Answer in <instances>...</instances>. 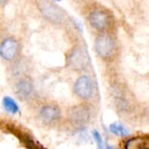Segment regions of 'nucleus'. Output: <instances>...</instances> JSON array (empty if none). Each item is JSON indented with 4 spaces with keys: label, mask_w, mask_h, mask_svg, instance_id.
Wrapping results in <instances>:
<instances>
[{
    "label": "nucleus",
    "mask_w": 149,
    "mask_h": 149,
    "mask_svg": "<svg viewBox=\"0 0 149 149\" xmlns=\"http://www.w3.org/2000/svg\"><path fill=\"white\" fill-rule=\"evenodd\" d=\"M90 24L97 30H104L109 24L108 15L102 10H95L90 14L89 17Z\"/></svg>",
    "instance_id": "7"
},
{
    "label": "nucleus",
    "mask_w": 149,
    "mask_h": 149,
    "mask_svg": "<svg viewBox=\"0 0 149 149\" xmlns=\"http://www.w3.org/2000/svg\"><path fill=\"white\" fill-rule=\"evenodd\" d=\"M3 106L4 109L8 113H11V114H16L18 112V110H19L17 104L10 97H4L3 98Z\"/></svg>",
    "instance_id": "10"
},
{
    "label": "nucleus",
    "mask_w": 149,
    "mask_h": 149,
    "mask_svg": "<svg viewBox=\"0 0 149 149\" xmlns=\"http://www.w3.org/2000/svg\"><path fill=\"white\" fill-rule=\"evenodd\" d=\"M68 64L75 70H84L89 64V57L82 47L74 49L68 58Z\"/></svg>",
    "instance_id": "3"
},
{
    "label": "nucleus",
    "mask_w": 149,
    "mask_h": 149,
    "mask_svg": "<svg viewBox=\"0 0 149 149\" xmlns=\"http://www.w3.org/2000/svg\"><path fill=\"white\" fill-rule=\"evenodd\" d=\"M109 129L110 131L117 135V136H120V137H125L127 136L129 134V130L123 125L119 124V123H113L109 126Z\"/></svg>",
    "instance_id": "11"
},
{
    "label": "nucleus",
    "mask_w": 149,
    "mask_h": 149,
    "mask_svg": "<svg viewBox=\"0 0 149 149\" xmlns=\"http://www.w3.org/2000/svg\"><path fill=\"white\" fill-rule=\"evenodd\" d=\"M93 136L95 140V142L98 146V149H103L104 148V142L102 140L101 135L100 134V133L98 131H93Z\"/></svg>",
    "instance_id": "13"
},
{
    "label": "nucleus",
    "mask_w": 149,
    "mask_h": 149,
    "mask_svg": "<svg viewBox=\"0 0 149 149\" xmlns=\"http://www.w3.org/2000/svg\"><path fill=\"white\" fill-rule=\"evenodd\" d=\"M32 83L29 79H23L16 85V93L20 99L28 98L32 92Z\"/></svg>",
    "instance_id": "9"
},
{
    "label": "nucleus",
    "mask_w": 149,
    "mask_h": 149,
    "mask_svg": "<svg viewBox=\"0 0 149 149\" xmlns=\"http://www.w3.org/2000/svg\"><path fill=\"white\" fill-rule=\"evenodd\" d=\"M68 116L74 125L83 126L90 120L91 110L87 106L78 105L69 110Z\"/></svg>",
    "instance_id": "2"
},
{
    "label": "nucleus",
    "mask_w": 149,
    "mask_h": 149,
    "mask_svg": "<svg viewBox=\"0 0 149 149\" xmlns=\"http://www.w3.org/2000/svg\"><path fill=\"white\" fill-rule=\"evenodd\" d=\"M106 149H114V148H113V147H111V146H107V148H106Z\"/></svg>",
    "instance_id": "14"
},
{
    "label": "nucleus",
    "mask_w": 149,
    "mask_h": 149,
    "mask_svg": "<svg viewBox=\"0 0 149 149\" xmlns=\"http://www.w3.org/2000/svg\"><path fill=\"white\" fill-rule=\"evenodd\" d=\"M18 43L13 38L4 39L0 45V54L5 60H12L17 53Z\"/></svg>",
    "instance_id": "6"
},
{
    "label": "nucleus",
    "mask_w": 149,
    "mask_h": 149,
    "mask_svg": "<svg viewBox=\"0 0 149 149\" xmlns=\"http://www.w3.org/2000/svg\"><path fill=\"white\" fill-rule=\"evenodd\" d=\"M74 93L82 99H88L93 95V84L91 79L87 76L79 77L73 86Z\"/></svg>",
    "instance_id": "5"
},
{
    "label": "nucleus",
    "mask_w": 149,
    "mask_h": 149,
    "mask_svg": "<svg viewBox=\"0 0 149 149\" xmlns=\"http://www.w3.org/2000/svg\"><path fill=\"white\" fill-rule=\"evenodd\" d=\"M38 8L42 15L51 22L60 24L66 19L65 11L52 2L40 1L38 2Z\"/></svg>",
    "instance_id": "1"
},
{
    "label": "nucleus",
    "mask_w": 149,
    "mask_h": 149,
    "mask_svg": "<svg viewBox=\"0 0 149 149\" xmlns=\"http://www.w3.org/2000/svg\"><path fill=\"white\" fill-rule=\"evenodd\" d=\"M144 145V141L141 138L131 139L127 141L125 149H141Z\"/></svg>",
    "instance_id": "12"
},
{
    "label": "nucleus",
    "mask_w": 149,
    "mask_h": 149,
    "mask_svg": "<svg viewBox=\"0 0 149 149\" xmlns=\"http://www.w3.org/2000/svg\"><path fill=\"white\" fill-rule=\"evenodd\" d=\"M39 115L43 122L49 124L58 119L60 112L55 106H45L41 108Z\"/></svg>",
    "instance_id": "8"
},
{
    "label": "nucleus",
    "mask_w": 149,
    "mask_h": 149,
    "mask_svg": "<svg viewBox=\"0 0 149 149\" xmlns=\"http://www.w3.org/2000/svg\"><path fill=\"white\" fill-rule=\"evenodd\" d=\"M95 49L97 53L101 58H109L112 56L114 50V42L107 34H102L96 39Z\"/></svg>",
    "instance_id": "4"
}]
</instances>
